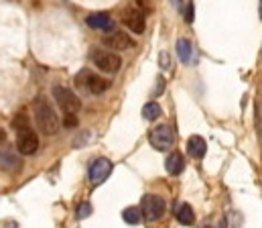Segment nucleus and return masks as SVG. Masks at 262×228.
<instances>
[{
  "mask_svg": "<svg viewBox=\"0 0 262 228\" xmlns=\"http://www.w3.org/2000/svg\"><path fill=\"white\" fill-rule=\"evenodd\" d=\"M33 114H35V122L39 127V131L43 135H57L61 122H59V116L55 112V108L51 106V102L45 98V96H37L35 102H33Z\"/></svg>",
  "mask_w": 262,
  "mask_h": 228,
  "instance_id": "1",
  "label": "nucleus"
},
{
  "mask_svg": "<svg viewBox=\"0 0 262 228\" xmlns=\"http://www.w3.org/2000/svg\"><path fill=\"white\" fill-rule=\"evenodd\" d=\"M75 84H77V88H85L90 94H104L108 88H110V81L106 79V77H100L96 76L94 72H90V70H81L77 76H75Z\"/></svg>",
  "mask_w": 262,
  "mask_h": 228,
  "instance_id": "2",
  "label": "nucleus"
},
{
  "mask_svg": "<svg viewBox=\"0 0 262 228\" xmlns=\"http://www.w3.org/2000/svg\"><path fill=\"white\" fill-rule=\"evenodd\" d=\"M92 61L94 66L104 72V74H116L120 68H122V59L120 55L112 53V51H102V49H96L92 51Z\"/></svg>",
  "mask_w": 262,
  "mask_h": 228,
  "instance_id": "3",
  "label": "nucleus"
},
{
  "mask_svg": "<svg viewBox=\"0 0 262 228\" xmlns=\"http://www.w3.org/2000/svg\"><path fill=\"white\" fill-rule=\"evenodd\" d=\"M140 214L148 220V222H155L159 218H163L165 214V200L157 194H148L142 198V204H140Z\"/></svg>",
  "mask_w": 262,
  "mask_h": 228,
  "instance_id": "4",
  "label": "nucleus"
},
{
  "mask_svg": "<svg viewBox=\"0 0 262 228\" xmlns=\"http://www.w3.org/2000/svg\"><path fill=\"white\" fill-rule=\"evenodd\" d=\"M53 98L59 104V108L63 110V114H77V110L81 108L79 98L69 88H63V86H55L53 88Z\"/></svg>",
  "mask_w": 262,
  "mask_h": 228,
  "instance_id": "5",
  "label": "nucleus"
},
{
  "mask_svg": "<svg viewBox=\"0 0 262 228\" xmlns=\"http://www.w3.org/2000/svg\"><path fill=\"white\" fill-rule=\"evenodd\" d=\"M175 141L173 129L169 125H159L148 133V143L157 149V151H167Z\"/></svg>",
  "mask_w": 262,
  "mask_h": 228,
  "instance_id": "6",
  "label": "nucleus"
},
{
  "mask_svg": "<svg viewBox=\"0 0 262 228\" xmlns=\"http://www.w3.org/2000/svg\"><path fill=\"white\" fill-rule=\"evenodd\" d=\"M39 149V137L35 131H31V127L18 129L16 131V151L20 155H35Z\"/></svg>",
  "mask_w": 262,
  "mask_h": 228,
  "instance_id": "7",
  "label": "nucleus"
},
{
  "mask_svg": "<svg viewBox=\"0 0 262 228\" xmlns=\"http://www.w3.org/2000/svg\"><path fill=\"white\" fill-rule=\"evenodd\" d=\"M112 169H114V165H112V161H110V159H106V157H100V159H96V161L90 165V171H88V175H90V181H92L94 185H100V183H104V181L110 177Z\"/></svg>",
  "mask_w": 262,
  "mask_h": 228,
  "instance_id": "8",
  "label": "nucleus"
},
{
  "mask_svg": "<svg viewBox=\"0 0 262 228\" xmlns=\"http://www.w3.org/2000/svg\"><path fill=\"white\" fill-rule=\"evenodd\" d=\"M122 23H124V27H128V31H132L134 35L144 33V27H146L144 12H140L138 8H128L124 12V16H122Z\"/></svg>",
  "mask_w": 262,
  "mask_h": 228,
  "instance_id": "9",
  "label": "nucleus"
},
{
  "mask_svg": "<svg viewBox=\"0 0 262 228\" xmlns=\"http://www.w3.org/2000/svg\"><path fill=\"white\" fill-rule=\"evenodd\" d=\"M102 41H104V45H106L108 49H112V51H126V49L134 47V41H132L126 33H120V31H114V33L106 35Z\"/></svg>",
  "mask_w": 262,
  "mask_h": 228,
  "instance_id": "10",
  "label": "nucleus"
},
{
  "mask_svg": "<svg viewBox=\"0 0 262 228\" xmlns=\"http://www.w3.org/2000/svg\"><path fill=\"white\" fill-rule=\"evenodd\" d=\"M85 23H88V27L100 29V31H112L114 29V20L108 12H94L85 18Z\"/></svg>",
  "mask_w": 262,
  "mask_h": 228,
  "instance_id": "11",
  "label": "nucleus"
},
{
  "mask_svg": "<svg viewBox=\"0 0 262 228\" xmlns=\"http://www.w3.org/2000/svg\"><path fill=\"white\" fill-rule=\"evenodd\" d=\"M183 167H185V159L179 151L171 153L167 157V161H165V169H167L169 175H179L183 171Z\"/></svg>",
  "mask_w": 262,
  "mask_h": 228,
  "instance_id": "12",
  "label": "nucleus"
},
{
  "mask_svg": "<svg viewBox=\"0 0 262 228\" xmlns=\"http://www.w3.org/2000/svg\"><path fill=\"white\" fill-rule=\"evenodd\" d=\"M175 218L183 224V226H191L195 222V212L189 204H179L175 206Z\"/></svg>",
  "mask_w": 262,
  "mask_h": 228,
  "instance_id": "13",
  "label": "nucleus"
},
{
  "mask_svg": "<svg viewBox=\"0 0 262 228\" xmlns=\"http://www.w3.org/2000/svg\"><path fill=\"white\" fill-rule=\"evenodd\" d=\"M187 151H189L191 157L201 159V157L205 155V151H207V145H205V141H203L201 137L193 135V137H189V141H187Z\"/></svg>",
  "mask_w": 262,
  "mask_h": 228,
  "instance_id": "14",
  "label": "nucleus"
},
{
  "mask_svg": "<svg viewBox=\"0 0 262 228\" xmlns=\"http://www.w3.org/2000/svg\"><path fill=\"white\" fill-rule=\"evenodd\" d=\"M175 49H177V57H179L183 64H189V59H191V43H189L187 39H179Z\"/></svg>",
  "mask_w": 262,
  "mask_h": 228,
  "instance_id": "15",
  "label": "nucleus"
},
{
  "mask_svg": "<svg viewBox=\"0 0 262 228\" xmlns=\"http://www.w3.org/2000/svg\"><path fill=\"white\" fill-rule=\"evenodd\" d=\"M161 114H163V110H161V106L157 102H146L144 108H142V116L146 120H157Z\"/></svg>",
  "mask_w": 262,
  "mask_h": 228,
  "instance_id": "16",
  "label": "nucleus"
},
{
  "mask_svg": "<svg viewBox=\"0 0 262 228\" xmlns=\"http://www.w3.org/2000/svg\"><path fill=\"white\" fill-rule=\"evenodd\" d=\"M122 220L126 222V224H140V220H142V214H140V210L138 208H126L124 212H122Z\"/></svg>",
  "mask_w": 262,
  "mask_h": 228,
  "instance_id": "17",
  "label": "nucleus"
},
{
  "mask_svg": "<svg viewBox=\"0 0 262 228\" xmlns=\"http://www.w3.org/2000/svg\"><path fill=\"white\" fill-rule=\"evenodd\" d=\"M90 214H92V204H90V202H81V204L77 206V210H75L77 220H83V218H88Z\"/></svg>",
  "mask_w": 262,
  "mask_h": 228,
  "instance_id": "18",
  "label": "nucleus"
},
{
  "mask_svg": "<svg viewBox=\"0 0 262 228\" xmlns=\"http://www.w3.org/2000/svg\"><path fill=\"white\" fill-rule=\"evenodd\" d=\"M12 127H14V131H18V129H25V127H29V118H27V114H25V112L16 114V118L12 120Z\"/></svg>",
  "mask_w": 262,
  "mask_h": 228,
  "instance_id": "19",
  "label": "nucleus"
},
{
  "mask_svg": "<svg viewBox=\"0 0 262 228\" xmlns=\"http://www.w3.org/2000/svg\"><path fill=\"white\" fill-rule=\"evenodd\" d=\"M195 18V6L193 2H187V8H185V23H193Z\"/></svg>",
  "mask_w": 262,
  "mask_h": 228,
  "instance_id": "20",
  "label": "nucleus"
},
{
  "mask_svg": "<svg viewBox=\"0 0 262 228\" xmlns=\"http://www.w3.org/2000/svg\"><path fill=\"white\" fill-rule=\"evenodd\" d=\"M63 125L69 127V129L77 127V116H75V114H66V116H63Z\"/></svg>",
  "mask_w": 262,
  "mask_h": 228,
  "instance_id": "21",
  "label": "nucleus"
},
{
  "mask_svg": "<svg viewBox=\"0 0 262 228\" xmlns=\"http://www.w3.org/2000/svg\"><path fill=\"white\" fill-rule=\"evenodd\" d=\"M4 141H6V133H4V131H2V129H0V145H2V143H4Z\"/></svg>",
  "mask_w": 262,
  "mask_h": 228,
  "instance_id": "22",
  "label": "nucleus"
},
{
  "mask_svg": "<svg viewBox=\"0 0 262 228\" xmlns=\"http://www.w3.org/2000/svg\"><path fill=\"white\" fill-rule=\"evenodd\" d=\"M6 228H18V224H16V222H8V224H6Z\"/></svg>",
  "mask_w": 262,
  "mask_h": 228,
  "instance_id": "23",
  "label": "nucleus"
}]
</instances>
